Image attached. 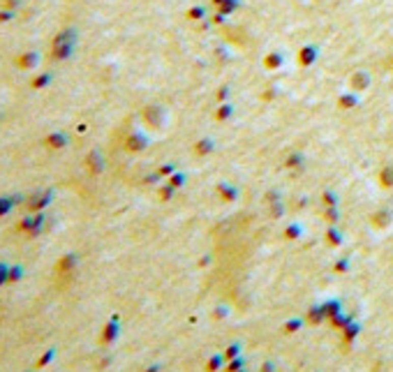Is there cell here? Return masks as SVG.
Returning a JSON list of instances; mask_svg holds the SVG:
<instances>
[{
	"mask_svg": "<svg viewBox=\"0 0 393 372\" xmlns=\"http://www.w3.org/2000/svg\"><path fill=\"white\" fill-rule=\"evenodd\" d=\"M72 42H74V33L72 31H63L53 37V44H51V58L53 61H63L67 58L72 51Z\"/></svg>",
	"mask_w": 393,
	"mask_h": 372,
	"instance_id": "6da1fadb",
	"label": "cell"
},
{
	"mask_svg": "<svg viewBox=\"0 0 393 372\" xmlns=\"http://www.w3.org/2000/svg\"><path fill=\"white\" fill-rule=\"evenodd\" d=\"M44 220H46V217L42 215V213H31L25 220H21L19 232H23L28 238H31V236H40L42 226H44Z\"/></svg>",
	"mask_w": 393,
	"mask_h": 372,
	"instance_id": "7a4b0ae2",
	"label": "cell"
},
{
	"mask_svg": "<svg viewBox=\"0 0 393 372\" xmlns=\"http://www.w3.org/2000/svg\"><path fill=\"white\" fill-rule=\"evenodd\" d=\"M51 190H44V192H37V194H33L31 199H28V211L31 213H42V208L49 206L51 202Z\"/></svg>",
	"mask_w": 393,
	"mask_h": 372,
	"instance_id": "3957f363",
	"label": "cell"
},
{
	"mask_svg": "<svg viewBox=\"0 0 393 372\" xmlns=\"http://www.w3.org/2000/svg\"><path fill=\"white\" fill-rule=\"evenodd\" d=\"M37 63H40V55L35 53V51H23V53H19L14 58V65L19 67V70H35Z\"/></svg>",
	"mask_w": 393,
	"mask_h": 372,
	"instance_id": "277c9868",
	"label": "cell"
},
{
	"mask_svg": "<svg viewBox=\"0 0 393 372\" xmlns=\"http://www.w3.org/2000/svg\"><path fill=\"white\" fill-rule=\"evenodd\" d=\"M74 262H76V259H74V254H65V256L61 259V262H58L55 271L61 273V275H65V273H70L72 268H74Z\"/></svg>",
	"mask_w": 393,
	"mask_h": 372,
	"instance_id": "5b68a950",
	"label": "cell"
},
{
	"mask_svg": "<svg viewBox=\"0 0 393 372\" xmlns=\"http://www.w3.org/2000/svg\"><path fill=\"white\" fill-rule=\"evenodd\" d=\"M44 146L46 148H63L65 146V136L58 134V132H51V134L44 139Z\"/></svg>",
	"mask_w": 393,
	"mask_h": 372,
	"instance_id": "8992f818",
	"label": "cell"
},
{
	"mask_svg": "<svg viewBox=\"0 0 393 372\" xmlns=\"http://www.w3.org/2000/svg\"><path fill=\"white\" fill-rule=\"evenodd\" d=\"M51 83V74H37L35 79H31V88L33 91H42L44 85Z\"/></svg>",
	"mask_w": 393,
	"mask_h": 372,
	"instance_id": "52a82bcc",
	"label": "cell"
},
{
	"mask_svg": "<svg viewBox=\"0 0 393 372\" xmlns=\"http://www.w3.org/2000/svg\"><path fill=\"white\" fill-rule=\"evenodd\" d=\"M21 277H23V268L21 266H10V271H7V284H14V282H19Z\"/></svg>",
	"mask_w": 393,
	"mask_h": 372,
	"instance_id": "ba28073f",
	"label": "cell"
},
{
	"mask_svg": "<svg viewBox=\"0 0 393 372\" xmlns=\"http://www.w3.org/2000/svg\"><path fill=\"white\" fill-rule=\"evenodd\" d=\"M14 204H16V199H12V196H0V217L7 215L14 208Z\"/></svg>",
	"mask_w": 393,
	"mask_h": 372,
	"instance_id": "9c48e42d",
	"label": "cell"
},
{
	"mask_svg": "<svg viewBox=\"0 0 393 372\" xmlns=\"http://www.w3.org/2000/svg\"><path fill=\"white\" fill-rule=\"evenodd\" d=\"M51 361H53V352H51V349H49V352H44V354H42L40 358H37V363H35V370H42V367H44V365H49Z\"/></svg>",
	"mask_w": 393,
	"mask_h": 372,
	"instance_id": "30bf717a",
	"label": "cell"
},
{
	"mask_svg": "<svg viewBox=\"0 0 393 372\" xmlns=\"http://www.w3.org/2000/svg\"><path fill=\"white\" fill-rule=\"evenodd\" d=\"M12 19H14V12L12 10H0V23H7Z\"/></svg>",
	"mask_w": 393,
	"mask_h": 372,
	"instance_id": "8fae6325",
	"label": "cell"
},
{
	"mask_svg": "<svg viewBox=\"0 0 393 372\" xmlns=\"http://www.w3.org/2000/svg\"><path fill=\"white\" fill-rule=\"evenodd\" d=\"M7 271H10V266H7V264H0V287L7 284Z\"/></svg>",
	"mask_w": 393,
	"mask_h": 372,
	"instance_id": "7c38bea8",
	"label": "cell"
},
{
	"mask_svg": "<svg viewBox=\"0 0 393 372\" xmlns=\"http://www.w3.org/2000/svg\"><path fill=\"white\" fill-rule=\"evenodd\" d=\"M114 335H116V328H114V326H106L104 328V333H102V340H111V337H114Z\"/></svg>",
	"mask_w": 393,
	"mask_h": 372,
	"instance_id": "4fadbf2b",
	"label": "cell"
},
{
	"mask_svg": "<svg viewBox=\"0 0 393 372\" xmlns=\"http://www.w3.org/2000/svg\"><path fill=\"white\" fill-rule=\"evenodd\" d=\"M3 7H5V10H12V12H14L16 7H19V0H3Z\"/></svg>",
	"mask_w": 393,
	"mask_h": 372,
	"instance_id": "5bb4252c",
	"label": "cell"
}]
</instances>
